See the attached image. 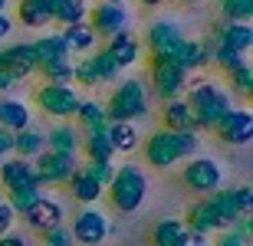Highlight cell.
<instances>
[{"label":"cell","instance_id":"1","mask_svg":"<svg viewBox=\"0 0 253 246\" xmlns=\"http://www.w3.org/2000/svg\"><path fill=\"white\" fill-rule=\"evenodd\" d=\"M105 190H109V207L128 217L148 197V174L141 164H122V168H115V177Z\"/></svg>","mask_w":253,"mask_h":246},{"label":"cell","instance_id":"2","mask_svg":"<svg viewBox=\"0 0 253 246\" xmlns=\"http://www.w3.org/2000/svg\"><path fill=\"white\" fill-rule=\"evenodd\" d=\"M188 105H191V115H194V132H211L217 118L234 108L230 105V92L220 89V85H214V82H194L191 85Z\"/></svg>","mask_w":253,"mask_h":246},{"label":"cell","instance_id":"3","mask_svg":"<svg viewBox=\"0 0 253 246\" xmlns=\"http://www.w3.org/2000/svg\"><path fill=\"white\" fill-rule=\"evenodd\" d=\"M109 122H135L148 115V85L141 79H122L102 105Z\"/></svg>","mask_w":253,"mask_h":246},{"label":"cell","instance_id":"4","mask_svg":"<svg viewBox=\"0 0 253 246\" xmlns=\"http://www.w3.org/2000/svg\"><path fill=\"white\" fill-rule=\"evenodd\" d=\"M79 102H83V99H79V92H76L73 85L40 82L37 89H33V105H37L46 118H56V122L73 118L76 108H79Z\"/></svg>","mask_w":253,"mask_h":246},{"label":"cell","instance_id":"5","mask_svg":"<svg viewBox=\"0 0 253 246\" xmlns=\"http://www.w3.org/2000/svg\"><path fill=\"white\" fill-rule=\"evenodd\" d=\"M148 76H151V89H155V95H158L161 102L181 99L184 89H188V72H184L171 56H151Z\"/></svg>","mask_w":253,"mask_h":246},{"label":"cell","instance_id":"6","mask_svg":"<svg viewBox=\"0 0 253 246\" xmlns=\"http://www.w3.org/2000/svg\"><path fill=\"white\" fill-rule=\"evenodd\" d=\"M181 184H184L191 194H197V197H207V194H214V190L224 184V168H220L214 158L194 154V158H188L184 168H181Z\"/></svg>","mask_w":253,"mask_h":246},{"label":"cell","instance_id":"7","mask_svg":"<svg viewBox=\"0 0 253 246\" xmlns=\"http://www.w3.org/2000/svg\"><path fill=\"white\" fill-rule=\"evenodd\" d=\"M69 233H73L76 246H105V240L112 233V220L95 207H79L69 223Z\"/></svg>","mask_w":253,"mask_h":246},{"label":"cell","instance_id":"8","mask_svg":"<svg viewBox=\"0 0 253 246\" xmlns=\"http://www.w3.org/2000/svg\"><path fill=\"white\" fill-rule=\"evenodd\" d=\"M138 151H141V161L155 171H171L174 164H181V151H178V141H174V132H168V128H155L148 138H141Z\"/></svg>","mask_w":253,"mask_h":246},{"label":"cell","instance_id":"9","mask_svg":"<svg viewBox=\"0 0 253 246\" xmlns=\"http://www.w3.org/2000/svg\"><path fill=\"white\" fill-rule=\"evenodd\" d=\"M33 177L40 187H66V180L73 177V171L79 168L76 154H56V151H40L33 158Z\"/></svg>","mask_w":253,"mask_h":246},{"label":"cell","instance_id":"10","mask_svg":"<svg viewBox=\"0 0 253 246\" xmlns=\"http://www.w3.org/2000/svg\"><path fill=\"white\" fill-rule=\"evenodd\" d=\"M220 144H230V148H247L253 141V112L250 108H230L227 115H220L211 128Z\"/></svg>","mask_w":253,"mask_h":246},{"label":"cell","instance_id":"11","mask_svg":"<svg viewBox=\"0 0 253 246\" xmlns=\"http://www.w3.org/2000/svg\"><path fill=\"white\" fill-rule=\"evenodd\" d=\"M85 23H89V30H92L99 39H109V36H115V33L128 30L131 17H128V10H125L122 3L99 0V3H92V7L85 10Z\"/></svg>","mask_w":253,"mask_h":246},{"label":"cell","instance_id":"12","mask_svg":"<svg viewBox=\"0 0 253 246\" xmlns=\"http://www.w3.org/2000/svg\"><path fill=\"white\" fill-rule=\"evenodd\" d=\"M0 59H3V69L10 72L13 82H27V79H33L40 72L33 43H10V46L0 49Z\"/></svg>","mask_w":253,"mask_h":246},{"label":"cell","instance_id":"13","mask_svg":"<svg viewBox=\"0 0 253 246\" xmlns=\"http://www.w3.org/2000/svg\"><path fill=\"white\" fill-rule=\"evenodd\" d=\"M181 39L184 36H181V30L171 20H155V23H148L145 36H141V49H148L151 56H168Z\"/></svg>","mask_w":253,"mask_h":246},{"label":"cell","instance_id":"14","mask_svg":"<svg viewBox=\"0 0 253 246\" xmlns=\"http://www.w3.org/2000/svg\"><path fill=\"white\" fill-rule=\"evenodd\" d=\"M23 220H27V227L33 230V233H43V230L59 227V223H63V220H66V210H63V204H59L56 197L40 194V200L27 210V213H23Z\"/></svg>","mask_w":253,"mask_h":246},{"label":"cell","instance_id":"15","mask_svg":"<svg viewBox=\"0 0 253 246\" xmlns=\"http://www.w3.org/2000/svg\"><path fill=\"white\" fill-rule=\"evenodd\" d=\"M102 49L112 56V63L119 69H125V66H131V63H138V59H141V39L135 36V33H128V30H122V33L109 36Z\"/></svg>","mask_w":253,"mask_h":246},{"label":"cell","instance_id":"16","mask_svg":"<svg viewBox=\"0 0 253 246\" xmlns=\"http://www.w3.org/2000/svg\"><path fill=\"white\" fill-rule=\"evenodd\" d=\"M168 56L174 59L184 72H194V69L211 66V46H207L204 39H181V43L171 49Z\"/></svg>","mask_w":253,"mask_h":246},{"label":"cell","instance_id":"17","mask_svg":"<svg viewBox=\"0 0 253 246\" xmlns=\"http://www.w3.org/2000/svg\"><path fill=\"white\" fill-rule=\"evenodd\" d=\"M27 184H37L30 161L13 158V154L0 161V187H3V194H10V190H17V187H27Z\"/></svg>","mask_w":253,"mask_h":246},{"label":"cell","instance_id":"18","mask_svg":"<svg viewBox=\"0 0 253 246\" xmlns=\"http://www.w3.org/2000/svg\"><path fill=\"white\" fill-rule=\"evenodd\" d=\"M66 190H69V197L79 200L83 207H92V204H99V200L105 197V187H102L95 177H89L83 168L73 171V177L66 180Z\"/></svg>","mask_w":253,"mask_h":246},{"label":"cell","instance_id":"19","mask_svg":"<svg viewBox=\"0 0 253 246\" xmlns=\"http://www.w3.org/2000/svg\"><path fill=\"white\" fill-rule=\"evenodd\" d=\"M214 39L217 43H224V46H230L234 53H240V56H247L253 46V27L250 23H217L214 27Z\"/></svg>","mask_w":253,"mask_h":246},{"label":"cell","instance_id":"20","mask_svg":"<svg viewBox=\"0 0 253 246\" xmlns=\"http://www.w3.org/2000/svg\"><path fill=\"white\" fill-rule=\"evenodd\" d=\"M13 17L27 30H46L53 23V10H49V0H17Z\"/></svg>","mask_w":253,"mask_h":246},{"label":"cell","instance_id":"21","mask_svg":"<svg viewBox=\"0 0 253 246\" xmlns=\"http://www.w3.org/2000/svg\"><path fill=\"white\" fill-rule=\"evenodd\" d=\"M43 138H46V151H56V154H79V141H83L79 128L66 122H56Z\"/></svg>","mask_w":253,"mask_h":246},{"label":"cell","instance_id":"22","mask_svg":"<svg viewBox=\"0 0 253 246\" xmlns=\"http://www.w3.org/2000/svg\"><path fill=\"white\" fill-rule=\"evenodd\" d=\"M161 128L168 132H194V115L188 99H171L161 105Z\"/></svg>","mask_w":253,"mask_h":246},{"label":"cell","instance_id":"23","mask_svg":"<svg viewBox=\"0 0 253 246\" xmlns=\"http://www.w3.org/2000/svg\"><path fill=\"white\" fill-rule=\"evenodd\" d=\"M207 204L214 210L220 230H230L237 220H240V210H237V200H234V190L230 187H217L214 194H207Z\"/></svg>","mask_w":253,"mask_h":246},{"label":"cell","instance_id":"24","mask_svg":"<svg viewBox=\"0 0 253 246\" xmlns=\"http://www.w3.org/2000/svg\"><path fill=\"white\" fill-rule=\"evenodd\" d=\"M33 125V115H30V105L20 102V99H3L0 95V128L7 132H23Z\"/></svg>","mask_w":253,"mask_h":246},{"label":"cell","instance_id":"25","mask_svg":"<svg viewBox=\"0 0 253 246\" xmlns=\"http://www.w3.org/2000/svg\"><path fill=\"white\" fill-rule=\"evenodd\" d=\"M181 223H184L188 230H194V233H204V237H207V233H220V223H217V217H214V210H211V204H207V197L194 200Z\"/></svg>","mask_w":253,"mask_h":246},{"label":"cell","instance_id":"26","mask_svg":"<svg viewBox=\"0 0 253 246\" xmlns=\"http://www.w3.org/2000/svg\"><path fill=\"white\" fill-rule=\"evenodd\" d=\"M63 43L69 53H76V56H89L95 46H99V36H95L92 30H89V23H73V27H63Z\"/></svg>","mask_w":253,"mask_h":246},{"label":"cell","instance_id":"27","mask_svg":"<svg viewBox=\"0 0 253 246\" xmlns=\"http://www.w3.org/2000/svg\"><path fill=\"white\" fill-rule=\"evenodd\" d=\"M109 141H112L115 154H131L138 151L141 135L135 128V122H109Z\"/></svg>","mask_w":253,"mask_h":246},{"label":"cell","instance_id":"28","mask_svg":"<svg viewBox=\"0 0 253 246\" xmlns=\"http://www.w3.org/2000/svg\"><path fill=\"white\" fill-rule=\"evenodd\" d=\"M83 148L85 161H112L115 151H112V141H109V128H99V132H83Z\"/></svg>","mask_w":253,"mask_h":246},{"label":"cell","instance_id":"29","mask_svg":"<svg viewBox=\"0 0 253 246\" xmlns=\"http://www.w3.org/2000/svg\"><path fill=\"white\" fill-rule=\"evenodd\" d=\"M40 151H46V138H43V132H37L33 125L23 128V132H13V158L33 161Z\"/></svg>","mask_w":253,"mask_h":246},{"label":"cell","instance_id":"30","mask_svg":"<svg viewBox=\"0 0 253 246\" xmlns=\"http://www.w3.org/2000/svg\"><path fill=\"white\" fill-rule=\"evenodd\" d=\"M33 53H37L40 66L56 63V59H69V49H66V43H63L59 33H43L40 39H33Z\"/></svg>","mask_w":253,"mask_h":246},{"label":"cell","instance_id":"31","mask_svg":"<svg viewBox=\"0 0 253 246\" xmlns=\"http://www.w3.org/2000/svg\"><path fill=\"white\" fill-rule=\"evenodd\" d=\"M181 233H184V223H181L178 217H161L158 223H151L148 243L151 246H178Z\"/></svg>","mask_w":253,"mask_h":246},{"label":"cell","instance_id":"32","mask_svg":"<svg viewBox=\"0 0 253 246\" xmlns=\"http://www.w3.org/2000/svg\"><path fill=\"white\" fill-rule=\"evenodd\" d=\"M73 118L79 122V132H99V128H109V118H105L102 102H92V99L79 102V108H76Z\"/></svg>","mask_w":253,"mask_h":246},{"label":"cell","instance_id":"33","mask_svg":"<svg viewBox=\"0 0 253 246\" xmlns=\"http://www.w3.org/2000/svg\"><path fill=\"white\" fill-rule=\"evenodd\" d=\"M224 76H227V82H230L234 92L247 95V99L253 95V66L247 63V59H237L230 69H224Z\"/></svg>","mask_w":253,"mask_h":246},{"label":"cell","instance_id":"34","mask_svg":"<svg viewBox=\"0 0 253 246\" xmlns=\"http://www.w3.org/2000/svg\"><path fill=\"white\" fill-rule=\"evenodd\" d=\"M40 194H43L40 184H27V187H17V190H10V194H3V197H7L10 210H13L17 217H23V213H27V210L40 200Z\"/></svg>","mask_w":253,"mask_h":246},{"label":"cell","instance_id":"35","mask_svg":"<svg viewBox=\"0 0 253 246\" xmlns=\"http://www.w3.org/2000/svg\"><path fill=\"white\" fill-rule=\"evenodd\" d=\"M49 10H53V20L63 23V27L85 23V7H76V3H69V0H49Z\"/></svg>","mask_w":253,"mask_h":246},{"label":"cell","instance_id":"36","mask_svg":"<svg viewBox=\"0 0 253 246\" xmlns=\"http://www.w3.org/2000/svg\"><path fill=\"white\" fill-rule=\"evenodd\" d=\"M37 76H43V82H53V85H73V63L69 59L46 63V66H40Z\"/></svg>","mask_w":253,"mask_h":246},{"label":"cell","instance_id":"37","mask_svg":"<svg viewBox=\"0 0 253 246\" xmlns=\"http://www.w3.org/2000/svg\"><path fill=\"white\" fill-rule=\"evenodd\" d=\"M220 17L224 23H250L253 0H220Z\"/></svg>","mask_w":253,"mask_h":246},{"label":"cell","instance_id":"38","mask_svg":"<svg viewBox=\"0 0 253 246\" xmlns=\"http://www.w3.org/2000/svg\"><path fill=\"white\" fill-rule=\"evenodd\" d=\"M89 59H92V66H95L99 85H102V82H115V79H119V66L112 63V56H109L105 49H92V53H89Z\"/></svg>","mask_w":253,"mask_h":246},{"label":"cell","instance_id":"39","mask_svg":"<svg viewBox=\"0 0 253 246\" xmlns=\"http://www.w3.org/2000/svg\"><path fill=\"white\" fill-rule=\"evenodd\" d=\"M73 82L83 85V89H95L99 76H95V66L89 56H79V63H73Z\"/></svg>","mask_w":253,"mask_h":246},{"label":"cell","instance_id":"40","mask_svg":"<svg viewBox=\"0 0 253 246\" xmlns=\"http://www.w3.org/2000/svg\"><path fill=\"white\" fill-rule=\"evenodd\" d=\"M79 168H83L89 177H95L102 187H109V184H112V177H115V164L112 161H83Z\"/></svg>","mask_w":253,"mask_h":246},{"label":"cell","instance_id":"41","mask_svg":"<svg viewBox=\"0 0 253 246\" xmlns=\"http://www.w3.org/2000/svg\"><path fill=\"white\" fill-rule=\"evenodd\" d=\"M40 237V243L43 246H76L73 243V233H69V227H49V230H43V233H37Z\"/></svg>","mask_w":253,"mask_h":246},{"label":"cell","instance_id":"42","mask_svg":"<svg viewBox=\"0 0 253 246\" xmlns=\"http://www.w3.org/2000/svg\"><path fill=\"white\" fill-rule=\"evenodd\" d=\"M174 141H178V151H181V161H188L201 151V135L197 132H174Z\"/></svg>","mask_w":253,"mask_h":246},{"label":"cell","instance_id":"43","mask_svg":"<svg viewBox=\"0 0 253 246\" xmlns=\"http://www.w3.org/2000/svg\"><path fill=\"white\" fill-rule=\"evenodd\" d=\"M234 190V200H237V210H240V217H247L253 210V187L250 184H240V187H230Z\"/></svg>","mask_w":253,"mask_h":246},{"label":"cell","instance_id":"44","mask_svg":"<svg viewBox=\"0 0 253 246\" xmlns=\"http://www.w3.org/2000/svg\"><path fill=\"white\" fill-rule=\"evenodd\" d=\"M13 223H17V213L10 210L7 197H0V237H3V233H10V230H13Z\"/></svg>","mask_w":253,"mask_h":246},{"label":"cell","instance_id":"45","mask_svg":"<svg viewBox=\"0 0 253 246\" xmlns=\"http://www.w3.org/2000/svg\"><path fill=\"white\" fill-rule=\"evenodd\" d=\"M178 246H211V243H207V237H204V233H194V230H188V227H184V233H181Z\"/></svg>","mask_w":253,"mask_h":246},{"label":"cell","instance_id":"46","mask_svg":"<svg viewBox=\"0 0 253 246\" xmlns=\"http://www.w3.org/2000/svg\"><path fill=\"white\" fill-rule=\"evenodd\" d=\"M230 230H234L237 237H244L247 243H250V240H253V220H250V213H247V217H240V220H237V223H234Z\"/></svg>","mask_w":253,"mask_h":246},{"label":"cell","instance_id":"47","mask_svg":"<svg viewBox=\"0 0 253 246\" xmlns=\"http://www.w3.org/2000/svg\"><path fill=\"white\" fill-rule=\"evenodd\" d=\"M217 246H250L244 237H237L234 230H220V237H217Z\"/></svg>","mask_w":253,"mask_h":246},{"label":"cell","instance_id":"48","mask_svg":"<svg viewBox=\"0 0 253 246\" xmlns=\"http://www.w3.org/2000/svg\"><path fill=\"white\" fill-rule=\"evenodd\" d=\"M10 154H13V132L0 128V161H3V158H10Z\"/></svg>","mask_w":253,"mask_h":246},{"label":"cell","instance_id":"49","mask_svg":"<svg viewBox=\"0 0 253 246\" xmlns=\"http://www.w3.org/2000/svg\"><path fill=\"white\" fill-rule=\"evenodd\" d=\"M0 246H30V240L10 230V233H3V237H0Z\"/></svg>","mask_w":253,"mask_h":246},{"label":"cell","instance_id":"50","mask_svg":"<svg viewBox=\"0 0 253 246\" xmlns=\"http://www.w3.org/2000/svg\"><path fill=\"white\" fill-rule=\"evenodd\" d=\"M13 85H17V82L10 79V72H7V69H3V59H0V95H7L10 89H13Z\"/></svg>","mask_w":253,"mask_h":246},{"label":"cell","instance_id":"51","mask_svg":"<svg viewBox=\"0 0 253 246\" xmlns=\"http://www.w3.org/2000/svg\"><path fill=\"white\" fill-rule=\"evenodd\" d=\"M13 33V20L7 17V10H0V39H7Z\"/></svg>","mask_w":253,"mask_h":246},{"label":"cell","instance_id":"52","mask_svg":"<svg viewBox=\"0 0 253 246\" xmlns=\"http://www.w3.org/2000/svg\"><path fill=\"white\" fill-rule=\"evenodd\" d=\"M138 3H141V7H161V3H168V0H138Z\"/></svg>","mask_w":253,"mask_h":246},{"label":"cell","instance_id":"53","mask_svg":"<svg viewBox=\"0 0 253 246\" xmlns=\"http://www.w3.org/2000/svg\"><path fill=\"white\" fill-rule=\"evenodd\" d=\"M69 3H76V7H85V10H89V0H69Z\"/></svg>","mask_w":253,"mask_h":246},{"label":"cell","instance_id":"54","mask_svg":"<svg viewBox=\"0 0 253 246\" xmlns=\"http://www.w3.org/2000/svg\"><path fill=\"white\" fill-rule=\"evenodd\" d=\"M0 10H7V0H0Z\"/></svg>","mask_w":253,"mask_h":246},{"label":"cell","instance_id":"55","mask_svg":"<svg viewBox=\"0 0 253 246\" xmlns=\"http://www.w3.org/2000/svg\"><path fill=\"white\" fill-rule=\"evenodd\" d=\"M178 3H197V0H178Z\"/></svg>","mask_w":253,"mask_h":246},{"label":"cell","instance_id":"56","mask_svg":"<svg viewBox=\"0 0 253 246\" xmlns=\"http://www.w3.org/2000/svg\"><path fill=\"white\" fill-rule=\"evenodd\" d=\"M109 3H125V0H109Z\"/></svg>","mask_w":253,"mask_h":246}]
</instances>
